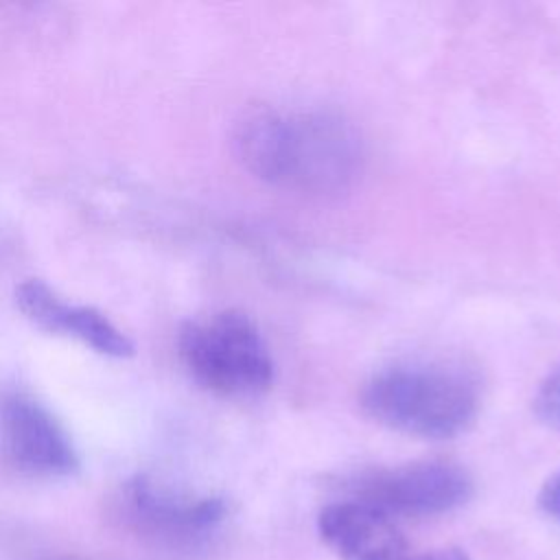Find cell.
<instances>
[{"mask_svg":"<svg viewBox=\"0 0 560 560\" xmlns=\"http://www.w3.org/2000/svg\"><path fill=\"white\" fill-rule=\"evenodd\" d=\"M177 348L188 374L217 396L256 398L273 385L271 350L258 326L241 311L186 322Z\"/></svg>","mask_w":560,"mask_h":560,"instance_id":"obj_3","label":"cell"},{"mask_svg":"<svg viewBox=\"0 0 560 560\" xmlns=\"http://www.w3.org/2000/svg\"><path fill=\"white\" fill-rule=\"evenodd\" d=\"M127 516L142 532L164 538H192L210 532L225 516L219 497H184L147 475L133 477L122 492Z\"/></svg>","mask_w":560,"mask_h":560,"instance_id":"obj_7","label":"cell"},{"mask_svg":"<svg viewBox=\"0 0 560 560\" xmlns=\"http://www.w3.org/2000/svg\"><path fill=\"white\" fill-rule=\"evenodd\" d=\"M405 560H470V556L459 547H433L424 551H409Z\"/></svg>","mask_w":560,"mask_h":560,"instance_id":"obj_11","label":"cell"},{"mask_svg":"<svg viewBox=\"0 0 560 560\" xmlns=\"http://www.w3.org/2000/svg\"><path fill=\"white\" fill-rule=\"evenodd\" d=\"M348 499L368 503L387 516H438L466 505L475 492L470 472L448 459H418L350 475Z\"/></svg>","mask_w":560,"mask_h":560,"instance_id":"obj_4","label":"cell"},{"mask_svg":"<svg viewBox=\"0 0 560 560\" xmlns=\"http://www.w3.org/2000/svg\"><path fill=\"white\" fill-rule=\"evenodd\" d=\"M540 510L560 525V470L549 475L538 492Z\"/></svg>","mask_w":560,"mask_h":560,"instance_id":"obj_10","label":"cell"},{"mask_svg":"<svg viewBox=\"0 0 560 560\" xmlns=\"http://www.w3.org/2000/svg\"><path fill=\"white\" fill-rule=\"evenodd\" d=\"M234 149L254 177L317 197L348 190L365 164L354 122L322 107H249L236 120Z\"/></svg>","mask_w":560,"mask_h":560,"instance_id":"obj_1","label":"cell"},{"mask_svg":"<svg viewBox=\"0 0 560 560\" xmlns=\"http://www.w3.org/2000/svg\"><path fill=\"white\" fill-rule=\"evenodd\" d=\"M317 532L339 560H405L411 551L392 516L357 499L324 505Z\"/></svg>","mask_w":560,"mask_h":560,"instance_id":"obj_8","label":"cell"},{"mask_svg":"<svg viewBox=\"0 0 560 560\" xmlns=\"http://www.w3.org/2000/svg\"><path fill=\"white\" fill-rule=\"evenodd\" d=\"M15 304L35 326L72 337L98 354L127 359L136 352L133 341L105 313L66 302L39 278H28L15 287Z\"/></svg>","mask_w":560,"mask_h":560,"instance_id":"obj_6","label":"cell"},{"mask_svg":"<svg viewBox=\"0 0 560 560\" xmlns=\"http://www.w3.org/2000/svg\"><path fill=\"white\" fill-rule=\"evenodd\" d=\"M0 457L28 477H70L79 453L55 413L37 398L13 392L0 400Z\"/></svg>","mask_w":560,"mask_h":560,"instance_id":"obj_5","label":"cell"},{"mask_svg":"<svg viewBox=\"0 0 560 560\" xmlns=\"http://www.w3.org/2000/svg\"><path fill=\"white\" fill-rule=\"evenodd\" d=\"M363 411L378 424L422 440L466 433L481 409L477 376L442 359H402L376 370L361 389Z\"/></svg>","mask_w":560,"mask_h":560,"instance_id":"obj_2","label":"cell"},{"mask_svg":"<svg viewBox=\"0 0 560 560\" xmlns=\"http://www.w3.org/2000/svg\"><path fill=\"white\" fill-rule=\"evenodd\" d=\"M532 402L538 420L549 429L560 431V363L538 383Z\"/></svg>","mask_w":560,"mask_h":560,"instance_id":"obj_9","label":"cell"}]
</instances>
